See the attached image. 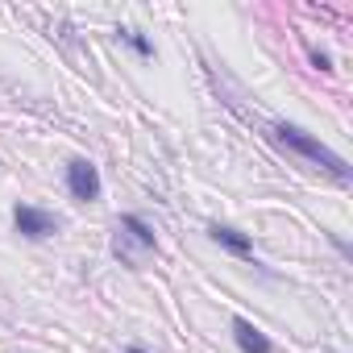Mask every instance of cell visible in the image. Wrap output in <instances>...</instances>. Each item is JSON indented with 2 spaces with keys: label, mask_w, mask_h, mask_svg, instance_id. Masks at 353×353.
Here are the masks:
<instances>
[{
  "label": "cell",
  "mask_w": 353,
  "mask_h": 353,
  "mask_svg": "<svg viewBox=\"0 0 353 353\" xmlns=\"http://www.w3.org/2000/svg\"><path fill=\"white\" fill-rule=\"evenodd\" d=\"M270 129H274V137H279L287 150H295L299 158H307V162H316L320 170H328L336 183H349V162H345L336 150H328L320 137H312L307 129H299V125H291V121H274Z\"/></svg>",
  "instance_id": "cell-1"
},
{
  "label": "cell",
  "mask_w": 353,
  "mask_h": 353,
  "mask_svg": "<svg viewBox=\"0 0 353 353\" xmlns=\"http://www.w3.org/2000/svg\"><path fill=\"white\" fill-rule=\"evenodd\" d=\"M129 245H137L141 254H158V237H154V229L137 216V212H125L121 221H117V237H112V254L125 262V254H129Z\"/></svg>",
  "instance_id": "cell-2"
},
{
  "label": "cell",
  "mask_w": 353,
  "mask_h": 353,
  "mask_svg": "<svg viewBox=\"0 0 353 353\" xmlns=\"http://www.w3.org/2000/svg\"><path fill=\"white\" fill-rule=\"evenodd\" d=\"M67 192H71V200H79V204H96V200H100L104 183H100V166H96L92 158H71V162H67Z\"/></svg>",
  "instance_id": "cell-3"
},
{
  "label": "cell",
  "mask_w": 353,
  "mask_h": 353,
  "mask_svg": "<svg viewBox=\"0 0 353 353\" xmlns=\"http://www.w3.org/2000/svg\"><path fill=\"white\" fill-rule=\"evenodd\" d=\"M13 229L30 241H46L59 233V216L38 208V204H13Z\"/></svg>",
  "instance_id": "cell-4"
},
{
  "label": "cell",
  "mask_w": 353,
  "mask_h": 353,
  "mask_svg": "<svg viewBox=\"0 0 353 353\" xmlns=\"http://www.w3.org/2000/svg\"><path fill=\"white\" fill-rule=\"evenodd\" d=\"M233 341H237L241 353H274L270 336H266L254 320H245V316H233Z\"/></svg>",
  "instance_id": "cell-5"
},
{
  "label": "cell",
  "mask_w": 353,
  "mask_h": 353,
  "mask_svg": "<svg viewBox=\"0 0 353 353\" xmlns=\"http://www.w3.org/2000/svg\"><path fill=\"white\" fill-rule=\"evenodd\" d=\"M208 237H212L221 250L237 254V258H254V237H245V233H241V229H233V225L212 221V225H208Z\"/></svg>",
  "instance_id": "cell-6"
},
{
  "label": "cell",
  "mask_w": 353,
  "mask_h": 353,
  "mask_svg": "<svg viewBox=\"0 0 353 353\" xmlns=\"http://www.w3.org/2000/svg\"><path fill=\"white\" fill-rule=\"evenodd\" d=\"M121 42H129V46H133L141 59H154V42H150L141 30H121Z\"/></svg>",
  "instance_id": "cell-7"
},
{
  "label": "cell",
  "mask_w": 353,
  "mask_h": 353,
  "mask_svg": "<svg viewBox=\"0 0 353 353\" xmlns=\"http://www.w3.org/2000/svg\"><path fill=\"white\" fill-rule=\"evenodd\" d=\"M312 67H316V71H324V75H328V71H332V59H328V54H324V50H312Z\"/></svg>",
  "instance_id": "cell-8"
},
{
  "label": "cell",
  "mask_w": 353,
  "mask_h": 353,
  "mask_svg": "<svg viewBox=\"0 0 353 353\" xmlns=\"http://www.w3.org/2000/svg\"><path fill=\"white\" fill-rule=\"evenodd\" d=\"M125 353H145V349H141V345H129V349H125Z\"/></svg>",
  "instance_id": "cell-9"
}]
</instances>
